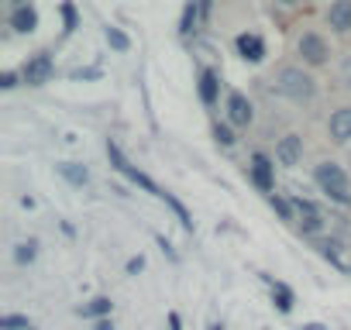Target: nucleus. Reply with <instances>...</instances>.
I'll list each match as a JSON object with an SVG mask.
<instances>
[{
	"instance_id": "nucleus-1",
	"label": "nucleus",
	"mask_w": 351,
	"mask_h": 330,
	"mask_svg": "<svg viewBox=\"0 0 351 330\" xmlns=\"http://www.w3.org/2000/svg\"><path fill=\"white\" fill-rule=\"evenodd\" d=\"M107 158H110V165H114V169H117V173H121L124 179H131L134 186H141L145 193H152L155 200H162V203H169V207H172V214H176V217H180V224H183V231H190V234H193V217L186 214V207H183L180 200H176L172 193H162V190H158V186H155V183H152V179H148V176H145L141 169H134V165H131V162L124 158V151H121V148H117L114 141H107Z\"/></svg>"
},
{
	"instance_id": "nucleus-2",
	"label": "nucleus",
	"mask_w": 351,
	"mask_h": 330,
	"mask_svg": "<svg viewBox=\"0 0 351 330\" xmlns=\"http://www.w3.org/2000/svg\"><path fill=\"white\" fill-rule=\"evenodd\" d=\"M272 90L293 103H310V100H317V76L306 73L303 66H282L272 76Z\"/></svg>"
},
{
	"instance_id": "nucleus-3",
	"label": "nucleus",
	"mask_w": 351,
	"mask_h": 330,
	"mask_svg": "<svg viewBox=\"0 0 351 330\" xmlns=\"http://www.w3.org/2000/svg\"><path fill=\"white\" fill-rule=\"evenodd\" d=\"M313 183L320 186V193L341 207H351V193H348V173L337 162H320L313 169Z\"/></svg>"
},
{
	"instance_id": "nucleus-4",
	"label": "nucleus",
	"mask_w": 351,
	"mask_h": 330,
	"mask_svg": "<svg viewBox=\"0 0 351 330\" xmlns=\"http://www.w3.org/2000/svg\"><path fill=\"white\" fill-rule=\"evenodd\" d=\"M296 52H300L303 66H313V69L330 62V45H327V38L317 35V31H303L300 42H296Z\"/></svg>"
},
{
	"instance_id": "nucleus-5",
	"label": "nucleus",
	"mask_w": 351,
	"mask_h": 330,
	"mask_svg": "<svg viewBox=\"0 0 351 330\" xmlns=\"http://www.w3.org/2000/svg\"><path fill=\"white\" fill-rule=\"evenodd\" d=\"M52 55L49 52H35L28 62H25V69H21V79L28 83V86H45L49 79H52Z\"/></svg>"
},
{
	"instance_id": "nucleus-6",
	"label": "nucleus",
	"mask_w": 351,
	"mask_h": 330,
	"mask_svg": "<svg viewBox=\"0 0 351 330\" xmlns=\"http://www.w3.org/2000/svg\"><path fill=\"white\" fill-rule=\"evenodd\" d=\"M248 169H252V183L269 196V193H276V176H272V169H276V162L265 155V151H255L252 155V165H248Z\"/></svg>"
},
{
	"instance_id": "nucleus-7",
	"label": "nucleus",
	"mask_w": 351,
	"mask_h": 330,
	"mask_svg": "<svg viewBox=\"0 0 351 330\" xmlns=\"http://www.w3.org/2000/svg\"><path fill=\"white\" fill-rule=\"evenodd\" d=\"M252 120H255L252 100H248L245 93L231 90V93H228V124H234V127H252Z\"/></svg>"
},
{
	"instance_id": "nucleus-8",
	"label": "nucleus",
	"mask_w": 351,
	"mask_h": 330,
	"mask_svg": "<svg viewBox=\"0 0 351 330\" xmlns=\"http://www.w3.org/2000/svg\"><path fill=\"white\" fill-rule=\"evenodd\" d=\"M303 158V134L289 131L276 141V162L282 165V169H293V165Z\"/></svg>"
},
{
	"instance_id": "nucleus-9",
	"label": "nucleus",
	"mask_w": 351,
	"mask_h": 330,
	"mask_svg": "<svg viewBox=\"0 0 351 330\" xmlns=\"http://www.w3.org/2000/svg\"><path fill=\"white\" fill-rule=\"evenodd\" d=\"M234 45H238V55H241L245 62H252V66H258V62L265 59V42H262V35H255V31H241V35L234 38Z\"/></svg>"
},
{
	"instance_id": "nucleus-10",
	"label": "nucleus",
	"mask_w": 351,
	"mask_h": 330,
	"mask_svg": "<svg viewBox=\"0 0 351 330\" xmlns=\"http://www.w3.org/2000/svg\"><path fill=\"white\" fill-rule=\"evenodd\" d=\"M327 134H330L337 144H348V141H351V103L337 107V110L327 117Z\"/></svg>"
},
{
	"instance_id": "nucleus-11",
	"label": "nucleus",
	"mask_w": 351,
	"mask_h": 330,
	"mask_svg": "<svg viewBox=\"0 0 351 330\" xmlns=\"http://www.w3.org/2000/svg\"><path fill=\"white\" fill-rule=\"evenodd\" d=\"M8 25H11L18 35H32V31L38 28V11H35L32 4H21V8H14V11H11Z\"/></svg>"
},
{
	"instance_id": "nucleus-12",
	"label": "nucleus",
	"mask_w": 351,
	"mask_h": 330,
	"mask_svg": "<svg viewBox=\"0 0 351 330\" xmlns=\"http://www.w3.org/2000/svg\"><path fill=\"white\" fill-rule=\"evenodd\" d=\"M327 25L334 31H351V0H330V8H327Z\"/></svg>"
},
{
	"instance_id": "nucleus-13",
	"label": "nucleus",
	"mask_w": 351,
	"mask_h": 330,
	"mask_svg": "<svg viewBox=\"0 0 351 330\" xmlns=\"http://www.w3.org/2000/svg\"><path fill=\"white\" fill-rule=\"evenodd\" d=\"M217 97H221V76H217L214 69H204V73H200V100H204L207 107H214Z\"/></svg>"
},
{
	"instance_id": "nucleus-14",
	"label": "nucleus",
	"mask_w": 351,
	"mask_h": 330,
	"mask_svg": "<svg viewBox=\"0 0 351 330\" xmlns=\"http://www.w3.org/2000/svg\"><path fill=\"white\" fill-rule=\"evenodd\" d=\"M59 176L69 186H80V190L90 183V169H86V165H80V162H59Z\"/></svg>"
},
{
	"instance_id": "nucleus-15",
	"label": "nucleus",
	"mask_w": 351,
	"mask_h": 330,
	"mask_svg": "<svg viewBox=\"0 0 351 330\" xmlns=\"http://www.w3.org/2000/svg\"><path fill=\"white\" fill-rule=\"evenodd\" d=\"M110 309H114V303H110L107 296H97V299H90L86 306H80V316L100 320V316H110Z\"/></svg>"
},
{
	"instance_id": "nucleus-16",
	"label": "nucleus",
	"mask_w": 351,
	"mask_h": 330,
	"mask_svg": "<svg viewBox=\"0 0 351 330\" xmlns=\"http://www.w3.org/2000/svg\"><path fill=\"white\" fill-rule=\"evenodd\" d=\"M197 21H200V0H186L183 18H180V35H193Z\"/></svg>"
},
{
	"instance_id": "nucleus-17",
	"label": "nucleus",
	"mask_w": 351,
	"mask_h": 330,
	"mask_svg": "<svg viewBox=\"0 0 351 330\" xmlns=\"http://www.w3.org/2000/svg\"><path fill=\"white\" fill-rule=\"evenodd\" d=\"M104 38H107V45H110L114 52H128V49H131V38H128L117 25H107V28H104Z\"/></svg>"
},
{
	"instance_id": "nucleus-18",
	"label": "nucleus",
	"mask_w": 351,
	"mask_h": 330,
	"mask_svg": "<svg viewBox=\"0 0 351 330\" xmlns=\"http://www.w3.org/2000/svg\"><path fill=\"white\" fill-rule=\"evenodd\" d=\"M272 299H276L279 313H289V309H293V289H289V285H282V282H272Z\"/></svg>"
},
{
	"instance_id": "nucleus-19",
	"label": "nucleus",
	"mask_w": 351,
	"mask_h": 330,
	"mask_svg": "<svg viewBox=\"0 0 351 330\" xmlns=\"http://www.w3.org/2000/svg\"><path fill=\"white\" fill-rule=\"evenodd\" d=\"M269 207L282 217V220H293L296 217V207H293V200H282L279 193H269Z\"/></svg>"
},
{
	"instance_id": "nucleus-20",
	"label": "nucleus",
	"mask_w": 351,
	"mask_h": 330,
	"mask_svg": "<svg viewBox=\"0 0 351 330\" xmlns=\"http://www.w3.org/2000/svg\"><path fill=\"white\" fill-rule=\"evenodd\" d=\"M296 224H300V234H310V238H320V231H324V217L320 214H306Z\"/></svg>"
},
{
	"instance_id": "nucleus-21",
	"label": "nucleus",
	"mask_w": 351,
	"mask_h": 330,
	"mask_svg": "<svg viewBox=\"0 0 351 330\" xmlns=\"http://www.w3.org/2000/svg\"><path fill=\"white\" fill-rule=\"evenodd\" d=\"M38 258V241H21L18 248H14V262L18 265H32Z\"/></svg>"
},
{
	"instance_id": "nucleus-22",
	"label": "nucleus",
	"mask_w": 351,
	"mask_h": 330,
	"mask_svg": "<svg viewBox=\"0 0 351 330\" xmlns=\"http://www.w3.org/2000/svg\"><path fill=\"white\" fill-rule=\"evenodd\" d=\"M313 244H317V251H320L324 258L337 262V255H341V241H337V238H317Z\"/></svg>"
},
{
	"instance_id": "nucleus-23",
	"label": "nucleus",
	"mask_w": 351,
	"mask_h": 330,
	"mask_svg": "<svg viewBox=\"0 0 351 330\" xmlns=\"http://www.w3.org/2000/svg\"><path fill=\"white\" fill-rule=\"evenodd\" d=\"M0 330H32V327H28V316L8 313V316H0Z\"/></svg>"
},
{
	"instance_id": "nucleus-24",
	"label": "nucleus",
	"mask_w": 351,
	"mask_h": 330,
	"mask_svg": "<svg viewBox=\"0 0 351 330\" xmlns=\"http://www.w3.org/2000/svg\"><path fill=\"white\" fill-rule=\"evenodd\" d=\"M76 25H80L76 8H73V0H66V4H62V31H66V35H73V31H76Z\"/></svg>"
},
{
	"instance_id": "nucleus-25",
	"label": "nucleus",
	"mask_w": 351,
	"mask_h": 330,
	"mask_svg": "<svg viewBox=\"0 0 351 330\" xmlns=\"http://www.w3.org/2000/svg\"><path fill=\"white\" fill-rule=\"evenodd\" d=\"M214 141L221 144V148H231L234 144V131H231V124H214Z\"/></svg>"
},
{
	"instance_id": "nucleus-26",
	"label": "nucleus",
	"mask_w": 351,
	"mask_h": 330,
	"mask_svg": "<svg viewBox=\"0 0 351 330\" xmlns=\"http://www.w3.org/2000/svg\"><path fill=\"white\" fill-rule=\"evenodd\" d=\"M293 207H296V214H300V217H306V214H320V210H317V203H313V200H303V196H293Z\"/></svg>"
},
{
	"instance_id": "nucleus-27",
	"label": "nucleus",
	"mask_w": 351,
	"mask_h": 330,
	"mask_svg": "<svg viewBox=\"0 0 351 330\" xmlns=\"http://www.w3.org/2000/svg\"><path fill=\"white\" fill-rule=\"evenodd\" d=\"M73 79H100V69H76Z\"/></svg>"
},
{
	"instance_id": "nucleus-28",
	"label": "nucleus",
	"mask_w": 351,
	"mask_h": 330,
	"mask_svg": "<svg viewBox=\"0 0 351 330\" xmlns=\"http://www.w3.org/2000/svg\"><path fill=\"white\" fill-rule=\"evenodd\" d=\"M0 86H4V90H14V86H18V76H14V73H4V76H0Z\"/></svg>"
},
{
	"instance_id": "nucleus-29",
	"label": "nucleus",
	"mask_w": 351,
	"mask_h": 330,
	"mask_svg": "<svg viewBox=\"0 0 351 330\" xmlns=\"http://www.w3.org/2000/svg\"><path fill=\"white\" fill-rule=\"evenodd\" d=\"M141 268H145V258H141V255L128 262V272H131V275H134V272H141Z\"/></svg>"
},
{
	"instance_id": "nucleus-30",
	"label": "nucleus",
	"mask_w": 351,
	"mask_h": 330,
	"mask_svg": "<svg viewBox=\"0 0 351 330\" xmlns=\"http://www.w3.org/2000/svg\"><path fill=\"white\" fill-rule=\"evenodd\" d=\"M169 330H183V323H180V313H169Z\"/></svg>"
},
{
	"instance_id": "nucleus-31",
	"label": "nucleus",
	"mask_w": 351,
	"mask_h": 330,
	"mask_svg": "<svg viewBox=\"0 0 351 330\" xmlns=\"http://www.w3.org/2000/svg\"><path fill=\"white\" fill-rule=\"evenodd\" d=\"M93 330H114V323H110V320H107V316H100V320H97V323H93Z\"/></svg>"
},
{
	"instance_id": "nucleus-32",
	"label": "nucleus",
	"mask_w": 351,
	"mask_h": 330,
	"mask_svg": "<svg viewBox=\"0 0 351 330\" xmlns=\"http://www.w3.org/2000/svg\"><path fill=\"white\" fill-rule=\"evenodd\" d=\"M200 18H204V21L210 18V0H200Z\"/></svg>"
},
{
	"instance_id": "nucleus-33",
	"label": "nucleus",
	"mask_w": 351,
	"mask_h": 330,
	"mask_svg": "<svg viewBox=\"0 0 351 330\" xmlns=\"http://www.w3.org/2000/svg\"><path fill=\"white\" fill-rule=\"evenodd\" d=\"M276 4H282V8H296L300 0H276Z\"/></svg>"
},
{
	"instance_id": "nucleus-34",
	"label": "nucleus",
	"mask_w": 351,
	"mask_h": 330,
	"mask_svg": "<svg viewBox=\"0 0 351 330\" xmlns=\"http://www.w3.org/2000/svg\"><path fill=\"white\" fill-rule=\"evenodd\" d=\"M303 330H324V323H306Z\"/></svg>"
},
{
	"instance_id": "nucleus-35",
	"label": "nucleus",
	"mask_w": 351,
	"mask_h": 330,
	"mask_svg": "<svg viewBox=\"0 0 351 330\" xmlns=\"http://www.w3.org/2000/svg\"><path fill=\"white\" fill-rule=\"evenodd\" d=\"M11 4H14V8H21V4H28V0H11Z\"/></svg>"
}]
</instances>
